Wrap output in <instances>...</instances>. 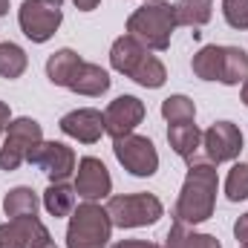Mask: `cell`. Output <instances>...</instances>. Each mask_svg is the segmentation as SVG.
Masks as SVG:
<instances>
[{"instance_id": "obj_12", "label": "cell", "mask_w": 248, "mask_h": 248, "mask_svg": "<svg viewBox=\"0 0 248 248\" xmlns=\"http://www.w3.org/2000/svg\"><path fill=\"white\" fill-rule=\"evenodd\" d=\"M46 243L52 237L38 217H15L0 225V248H44Z\"/></svg>"}, {"instance_id": "obj_30", "label": "cell", "mask_w": 248, "mask_h": 248, "mask_svg": "<svg viewBox=\"0 0 248 248\" xmlns=\"http://www.w3.org/2000/svg\"><path fill=\"white\" fill-rule=\"evenodd\" d=\"M6 12H9V0H0V17H3Z\"/></svg>"}, {"instance_id": "obj_18", "label": "cell", "mask_w": 248, "mask_h": 248, "mask_svg": "<svg viewBox=\"0 0 248 248\" xmlns=\"http://www.w3.org/2000/svg\"><path fill=\"white\" fill-rule=\"evenodd\" d=\"M165 248H222V246L211 234H196V231H187V225H182V222H173L170 231H168Z\"/></svg>"}, {"instance_id": "obj_33", "label": "cell", "mask_w": 248, "mask_h": 248, "mask_svg": "<svg viewBox=\"0 0 248 248\" xmlns=\"http://www.w3.org/2000/svg\"><path fill=\"white\" fill-rule=\"evenodd\" d=\"M243 248H248V243H243Z\"/></svg>"}, {"instance_id": "obj_15", "label": "cell", "mask_w": 248, "mask_h": 248, "mask_svg": "<svg viewBox=\"0 0 248 248\" xmlns=\"http://www.w3.org/2000/svg\"><path fill=\"white\" fill-rule=\"evenodd\" d=\"M61 130L66 136L84 141V144H95L104 133V116L93 107H81V110H72L61 119Z\"/></svg>"}, {"instance_id": "obj_9", "label": "cell", "mask_w": 248, "mask_h": 248, "mask_svg": "<svg viewBox=\"0 0 248 248\" xmlns=\"http://www.w3.org/2000/svg\"><path fill=\"white\" fill-rule=\"evenodd\" d=\"M113 153L124 165V170H130L133 176H153L159 170V153L147 136L130 133L122 139H113Z\"/></svg>"}, {"instance_id": "obj_13", "label": "cell", "mask_w": 248, "mask_h": 248, "mask_svg": "<svg viewBox=\"0 0 248 248\" xmlns=\"http://www.w3.org/2000/svg\"><path fill=\"white\" fill-rule=\"evenodd\" d=\"M144 119V104L136 95H119L107 110H104V133L113 139L130 136Z\"/></svg>"}, {"instance_id": "obj_8", "label": "cell", "mask_w": 248, "mask_h": 248, "mask_svg": "<svg viewBox=\"0 0 248 248\" xmlns=\"http://www.w3.org/2000/svg\"><path fill=\"white\" fill-rule=\"evenodd\" d=\"M61 6L63 0H23V6L17 12L23 35L32 44H46L61 26V17H63Z\"/></svg>"}, {"instance_id": "obj_23", "label": "cell", "mask_w": 248, "mask_h": 248, "mask_svg": "<svg viewBox=\"0 0 248 248\" xmlns=\"http://www.w3.org/2000/svg\"><path fill=\"white\" fill-rule=\"evenodd\" d=\"M162 116L168 119L170 124L176 122H193L196 119V107L187 95H170L162 101Z\"/></svg>"}, {"instance_id": "obj_26", "label": "cell", "mask_w": 248, "mask_h": 248, "mask_svg": "<svg viewBox=\"0 0 248 248\" xmlns=\"http://www.w3.org/2000/svg\"><path fill=\"white\" fill-rule=\"evenodd\" d=\"M234 237L243 240V243H248V214H243V217L234 222Z\"/></svg>"}, {"instance_id": "obj_14", "label": "cell", "mask_w": 248, "mask_h": 248, "mask_svg": "<svg viewBox=\"0 0 248 248\" xmlns=\"http://www.w3.org/2000/svg\"><path fill=\"white\" fill-rule=\"evenodd\" d=\"M110 187H113V179H110V170L104 168L101 159L87 156L78 162V179H75L78 196H84L87 202H95V199L110 196Z\"/></svg>"}, {"instance_id": "obj_7", "label": "cell", "mask_w": 248, "mask_h": 248, "mask_svg": "<svg viewBox=\"0 0 248 248\" xmlns=\"http://www.w3.org/2000/svg\"><path fill=\"white\" fill-rule=\"evenodd\" d=\"M41 141H44V130L35 119L23 116V119L9 122L3 147H0V170H17L29 159L32 147H38Z\"/></svg>"}, {"instance_id": "obj_4", "label": "cell", "mask_w": 248, "mask_h": 248, "mask_svg": "<svg viewBox=\"0 0 248 248\" xmlns=\"http://www.w3.org/2000/svg\"><path fill=\"white\" fill-rule=\"evenodd\" d=\"M173 29H176V15H173V6L165 0L144 3L127 20V35H133L141 46L156 49V52H165L170 46Z\"/></svg>"}, {"instance_id": "obj_10", "label": "cell", "mask_w": 248, "mask_h": 248, "mask_svg": "<svg viewBox=\"0 0 248 248\" xmlns=\"http://www.w3.org/2000/svg\"><path fill=\"white\" fill-rule=\"evenodd\" d=\"M202 147L211 165L231 162L243 150V130L234 122H217L202 133Z\"/></svg>"}, {"instance_id": "obj_2", "label": "cell", "mask_w": 248, "mask_h": 248, "mask_svg": "<svg viewBox=\"0 0 248 248\" xmlns=\"http://www.w3.org/2000/svg\"><path fill=\"white\" fill-rule=\"evenodd\" d=\"M46 78L55 87H66L78 95H101L110 90V75L98 63L81 61V55L72 49H58L49 55Z\"/></svg>"}, {"instance_id": "obj_29", "label": "cell", "mask_w": 248, "mask_h": 248, "mask_svg": "<svg viewBox=\"0 0 248 248\" xmlns=\"http://www.w3.org/2000/svg\"><path fill=\"white\" fill-rule=\"evenodd\" d=\"M72 3H75V6H78L81 12H93V9H95V6H98L101 0H72Z\"/></svg>"}, {"instance_id": "obj_5", "label": "cell", "mask_w": 248, "mask_h": 248, "mask_svg": "<svg viewBox=\"0 0 248 248\" xmlns=\"http://www.w3.org/2000/svg\"><path fill=\"white\" fill-rule=\"evenodd\" d=\"M113 222L107 208L95 202H84L69 214V228H66V248H104L110 240Z\"/></svg>"}, {"instance_id": "obj_28", "label": "cell", "mask_w": 248, "mask_h": 248, "mask_svg": "<svg viewBox=\"0 0 248 248\" xmlns=\"http://www.w3.org/2000/svg\"><path fill=\"white\" fill-rule=\"evenodd\" d=\"M9 119H12V113H9V104H3V101H0V133L9 127Z\"/></svg>"}, {"instance_id": "obj_11", "label": "cell", "mask_w": 248, "mask_h": 248, "mask_svg": "<svg viewBox=\"0 0 248 248\" xmlns=\"http://www.w3.org/2000/svg\"><path fill=\"white\" fill-rule=\"evenodd\" d=\"M26 162L41 168L49 176V182H66L69 173L75 170V153L63 141H41L38 147H32Z\"/></svg>"}, {"instance_id": "obj_20", "label": "cell", "mask_w": 248, "mask_h": 248, "mask_svg": "<svg viewBox=\"0 0 248 248\" xmlns=\"http://www.w3.org/2000/svg\"><path fill=\"white\" fill-rule=\"evenodd\" d=\"M211 6H214V0H179V3H173L176 26H205L211 20Z\"/></svg>"}, {"instance_id": "obj_32", "label": "cell", "mask_w": 248, "mask_h": 248, "mask_svg": "<svg viewBox=\"0 0 248 248\" xmlns=\"http://www.w3.org/2000/svg\"><path fill=\"white\" fill-rule=\"evenodd\" d=\"M44 248H58V246H55V243H46V246H44Z\"/></svg>"}, {"instance_id": "obj_16", "label": "cell", "mask_w": 248, "mask_h": 248, "mask_svg": "<svg viewBox=\"0 0 248 248\" xmlns=\"http://www.w3.org/2000/svg\"><path fill=\"white\" fill-rule=\"evenodd\" d=\"M217 81L234 87L248 81V52L240 46H219V63H217Z\"/></svg>"}, {"instance_id": "obj_21", "label": "cell", "mask_w": 248, "mask_h": 248, "mask_svg": "<svg viewBox=\"0 0 248 248\" xmlns=\"http://www.w3.org/2000/svg\"><path fill=\"white\" fill-rule=\"evenodd\" d=\"M44 208L52 217H69L75 211V187L63 185V182H52L44 190Z\"/></svg>"}, {"instance_id": "obj_3", "label": "cell", "mask_w": 248, "mask_h": 248, "mask_svg": "<svg viewBox=\"0 0 248 248\" xmlns=\"http://www.w3.org/2000/svg\"><path fill=\"white\" fill-rule=\"evenodd\" d=\"M110 63L116 72H122L127 78H133L136 84L147 87V90H159L168 81V69L156 55L147 52V46H141L133 35H122L113 49H110Z\"/></svg>"}, {"instance_id": "obj_22", "label": "cell", "mask_w": 248, "mask_h": 248, "mask_svg": "<svg viewBox=\"0 0 248 248\" xmlns=\"http://www.w3.org/2000/svg\"><path fill=\"white\" fill-rule=\"evenodd\" d=\"M26 52L17 46V44H12V41H6V44H0V78H20L23 72H26Z\"/></svg>"}, {"instance_id": "obj_6", "label": "cell", "mask_w": 248, "mask_h": 248, "mask_svg": "<svg viewBox=\"0 0 248 248\" xmlns=\"http://www.w3.org/2000/svg\"><path fill=\"white\" fill-rule=\"evenodd\" d=\"M107 214H110V222L119 228H141V225L159 222L165 208L153 193H124V196L107 199Z\"/></svg>"}, {"instance_id": "obj_27", "label": "cell", "mask_w": 248, "mask_h": 248, "mask_svg": "<svg viewBox=\"0 0 248 248\" xmlns=\"http://www.w3.org/2000/svg\"><path fill=\"white\" fill-rule=\"evenodd\" d=\"M110 248H162V246L144 243V240H122V243H116V246H110Z\"/></svg>"}, {"instance_id": "obj_25", "label": "cell", "mask_w": 248, "mask_h": 248, "mask_svg": "<svg viewBox=\"0 0 248 248\" xmlns=\"http://www.w3.org/2000/svg\"><path fill=\"white\" fill-rule=\"evenodd\" d=\"M222 15L228 26L234 29H248V0H222Z\"/></svg>"}, {"instance_id": "obj_31", "label": "cell", "mask_w": 248, "mask_h": 248, "mask_svg": "<svg viewBox=\"0 0 248 248\" xmlns=\"http://www.w3.org/2000/svg\"><path fill=\"white\" fill-rule=\"evenodd\" d=\"M243 101H246V107H248V81L243 84Z\"/></svg>"}, {"instance_id": "obj_19", "label": "cell", "mask_w": 248, "mask_h": 248, "mask_svg": "<svg viewBox=\"0 0 248 248\" xmlns=\"http://www.w3.org/2000/svg\"><path fill=\"white\" fill-rule=\"evenodd\" d=\"M3 211L6 217H38V196L32 187H12L3 199Z\"/></svg>"}, {"instance_id": "obj_17", "label": "cell", "mask_w": 248, "mask_h": 248, "mask_svg": "<svg viewBox=\"0 0 248 248\" xmlns=\"http://www.w3.org/2000/svg\"><path fill=\"white\" fill-rule=\"evenodd\" d=\"M168 141L176 150V156H182L185 162H193L196 150L202 144V133H199V127L193 122H176L168 127Z\"/></svg>"}, {"instance_id": "obj_1", "label": "cell", "mask_w": 248, "mask_h": 248, "mask_svg": "<svg viewBox=\"0 0 248 248\" xmlns=\"http://www.w3.org/2000/svg\"><path fill=\"white\" fill-rule=\"evenodd\" d=\"M217 165L211 162H202V159H193L190 168H187L185 185L182 193L176 199V222L182 225H199L205 219L214 217V205H217Z\"/></svg>"}, {"instance_id": "obj_24", "label": "cell", "mask_w": 248, "mask_h": 248, "mask_svg": "<svg viewBox=\"0 0 248 248\" xmlns=\"http://www.w3.org/2000/svg\"><path fill=\"white\" fill-rule=\"evenodd\" d=\"M225 196H228L231 202H243V199H248V165H234V168L228 170Z\"/></svg>"}]
</instances>
